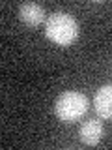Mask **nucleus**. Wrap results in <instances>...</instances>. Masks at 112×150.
Masks as SVG:
<instances>
[{"mask_svg":"<svg viewBox=\"0 0 112 150\" xmlns=\"http://www.w3.org/2000/svg\"><path fill=\"white\" fill-rule=\"evenodd\" d=\"M45 34L52 43L67 47L71 45L78 36V25L77 21L69 15V13L64 11H56L52 13L49 19H47L45 25Z\"/></svg>","mask_w":112,"mask_h":150,"instance_id":"nucleus-1","label":"nucleus"},{"mask_svg":"<svg viewBox=\"0 0 112 150\" xmlns=\"http://www.w3.org/2000/svg\"><path fill=\"white\" fill-rule=\"evenodd\" d=\"M88 111V98L80 92H64L54 103V112L64 122H75Z\"/></svg>","mask_w":112,"mask_h":150,"instance_id":"nucleus-2","label":"nucleus"},{"mask_svg":"<svg viewBox=\"0 0 112 150\" xmlns=\"http://www.w3.org/2000/svg\"><path fill=\"white\" fill-rule=\"evenodd\" d=\"M93 105L99 116L112 120V84H105L97 90L93 98Z\"/></svg>","mask_w":112,"mask_h":150,"instance_id":"nucleus-3","label":"nucleus"},{"mask_svg":"<svg viewBox=\"0 0 112 150\" xmlns=\"http://www.w3.org/2000/svg\"><path fill=\"white\" fill-rule=\"evenodd\" d=\"M78 133H80V141L84 144L93 146V144H97L103 137V124L97 118H90L80 126V131H78Z\"/></svg>","mask_w":112,"mask_h":150,"instance_id":"nucleus-4","label":"nucleus"},{"mask_svg":"<svg viewBox=\"0 0 112 150\" xmlns=\"http://www.w3.org/2000/svg\"><path fill=\"white\" fill-rule=\"evenodd\" d=\"M19 17L28 26H37L45 19V9L41 6H37V4H34V2H26L19 8Z\"/></svg>","mask_w":112,"mask_h":150,"instance_id":"nucleus-5","label":"nucleus"}]
</instances>
